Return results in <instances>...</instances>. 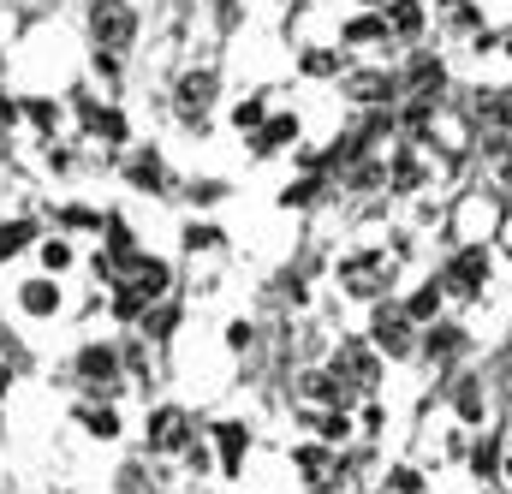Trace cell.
Returning a JSON list of instances; mask_svg holds the SVG:
<instances>
[{"label":"cell","instance_id":"6","mask_svg":"<svg viewBox=\"0 0 512 494\" xmlns=\"http://www.w3.org/2000/svg\"><path fill=\"white\" fill-rule=\"evenodd\" d=\"M24 310H30V316H54V310H60V286L30 280V286H24Z\"/></svg>","mask_w":512,"mask_h":494},{"label":"cell","instance_id":"24","mask_svg":"<svg viewBox=\"0 0 512 494\" xmlns=\"http://www.w3.org/2000/svg\"><path fill=\"white\" fill-rule=\"evenodd\" d=\"M6 381H12V375H6V370H0V393H6Z\"/></svg>","mask_w":512,"mask_h":494},{"label":"cell","instance_id":"13","mask_svg":"<svg viewBox=\"0 0 512 494\" xmlns=\"http://www.w3.org/2000/svg\"><path fill=\"white\" fill-rule=\"evenodd\" d=\"M417 24H423V6H411V0H393V30H405V36H411Z\"/></svg>","mask_w":512,"mask_h":494},{"label":"cell","instance_id":"1","mask_svg":"<svg viewBox=\"0 0 512 494\" xmlns=\"http://www.w3.org/2000/svg\"><path fill=\"white\" fill-rule=\"evenodd\" d=\"M483 280H489V250H483V245L459 250V262L447 268V292L471 298V292H483Z\"/></svg>","mask_w":512,"mask_h":494},{"label":"cell","instance_id":"15","mask_svg":"<svg viewBox=\"0 0 512 494\" xmlns=\"http://www.w3.org/2000/svg\"><path fill=\"white\" fill-rule=\"evenodd\" d=\"M239 447H245V429H239V423H221V453H227V471L239 465Z\"/></svg>","mask_w":512,"mask_h":494},{"label":"cell","instance_id":"8","mask_svg":"<svg viewBox=\"0 0 512 494\" xmlns=\"http://www.w3.org/2000/svg\"><path fill=\"white\" fill-rule=\"evenodd\" d=\"M435 310H441V286H435V280H429V286H423V292H411V304H405V322H429V316H435Z\"/></svg>","mask_w":512,"mask_h":494},{"label":"cell","instance_id":"7","mask_svg":"<svg viewBox=\"0 0 512 494\" xmlns=\"http://www.w3.org/2000/svg\"><path fill=\"white\" fill-rule=\"evenodd\" d=\"M286 137H298V120H268L262 131H256V155H268V149H286Z\"/></svg>","mask_w":512,"mask_h":494},{"label":"cell","instance_id":"14","mask_svg":"<svg viewBox=\"0 0 512 494\" xmlns=\"http://www.w3.org/2000/svg\"><path fill=\"white\" fill-rule=\"evenodd\" d=\"M459 346H465V334H459V328H435V334H429V352H441V358H453Z\"/></svg>","mask_w":512,"mask_h":494},{"label":"cell","instance_id":"17","mask_svg":"<svg viewBox=\"0 0 512 494\" xmlns=\"http://www.w3.org/2000/svg\"><path fill=\"white\" fill-rule=\"evenodd\" d=\"M42 262H48V268H72V245L48 239V245H42Z\"/></svg>","mask_w":512,"mask_h":494},{"label":"cell","instance_id":"16","mask_svg":"<svg viewBox=\"0 0 512 494\" xmlns=\"http://www.w3.org/2000/svg\"><path fill=\"white\" fill-rule=\"evenodd\" d=\"M322 197V179H298V185H286V203H316Z\"/></svg>","mask_w":512,"mask_h":494},{"label":"cell","instance_id":"5","mask_svg":"<svg viewBox=\"0 0 512 494\" xmlns=\"http://www.w3.org/2000/svg\"><path fill=\"white\" fill-rule=\"evenodd\" d=\"M209 96H215V78H209V72H191V78L179 84V102H185V114H191V108L203 114V108H209Z\"/></svg>","mask_w":512,"mask_h":494},{"label":"cell","instance_id":"9","mask_svg":"<svg viewBox=\"0 0 512 494\" xmlns=\"http://www.w3.org/2000/svg\"><path fill=\"white\" fill-rule=\"evenodd\" d=\"M78 370L90 375V381H108V375H114V352H108V346H84Z\"/></svg>","mask_w":512,"mask_h":494},{"label":"cell","instance_id":"2","mask_svg":"<svg viewBox=\"0 0 512 494\" xmlns=\"http://www.w3.org/2000/svg\"><path fill=\"white\" fill-rule=\"evenodd\" d=\"M90 24H96L102 48H126V42H131V12L120 6V0H102V6L90 12Z\"/></svg>","mask_w":512,"mask_h":494},{"label":"cell","instance_id":"20","mask_svg":"<svg viewBox=\"0 0 512 494\" xmlns=\"http://www.w3.org/2000/svg\"><path fill=\"white\" fill-rule=\"evenodd\" d=\"M334 66H340V60H334V54H322V48H316V54H304V72H316V78H328Z\"/></svg>","mask_w":512,"mask_h":494},{"label":"cell","instance_id":"11","mask_svg":"<svg viewBox=\"0 0 512 494\" xmlns=\"http://www.w3.org/2000/svg\"><path fill=\"white\" fill-rule=\"evenodd\" d=\"M346 42H387V18H352Z\"/></svg>","mask_w":512,"mask_h":494},{"label":"cell","instance_id":"23","mask_svg":"<svg viewBox=\"0 0 512 494\" xmlns=\"http://www.w3.org/2000/svg\"><path fill=\"white\" fill-rule=\"evenodd\" d=\"M393 489H399V494H417V471H393Z\"/></svg>","mask_w":512,"mask_h":494},{"label":"cell","instance_id":"12","mask_svg":"<svg viewBox=\"0 0 512 494\" xmlns=\"http://www.w3.org/2000/svg\"><path fill=\"white\" fill-rule=\"evenodd\" d=\"M24 245H30V221H6V227H0V262L18 256Z\"/></svg>","mask_w":512,"mask_h":494},{"label":"cell","instance_id":"19","mask_svg":"<svg viewBox=\"0 0 512 494\" xmlns=\"http://www.w3.org/2000/svg\"><path fill=\"white\" fill-rule=\"evenodd\" d=\"M185 245H191V250H215V245H221V233H215V227H191V233H185Z\"/></svg>","mask_w":512,"mask_h":494},{"label":"cell","instance_id":"10","mask_svg":"<svg viewBox=\"0 0 512 494\" xmlns=\"http://www.w3.org/2000/svg\"><path fill=\"white\" fill-rule=\"evenodd\" d=\"M131 185H143V191H155V185H161V161H155L149 149H137V155H131Z\"/></svg>","mask_w":512,"mask_h":494},{"label":"cell","instance_id":"4","mask_svg":"<svg viewBox=\"0 0 512 494\" xmlns=\"http://www.w3.org/2000/svg\"><path fill=\"white\" fill-rule=\"evenodd\" d=\"M376 346L393 352V358H399V352H411V322H405L399 310H382V316H376Z\"/></svg>","mask_w":512,"mask_h":494},{"label":"cell","instance_id":"21","mask_svg":"<svg viewBox=\"0 0 512 494\" xmlns=\"http://www.w3.org/2000/svg\"><path fill=\"white\" fill-rule=\"evenodd\" d=\"M30 120H36V125H48V131H54V125H60V108H54V102H36V108H30Z\"/></svg>","mask_w":512,"mask_h":494},{"label":"cell","instance_id":"18","mask_svg":"<svg viewBox=\"0 0 512 494\" xmlns=\"http://www.w3.org/2000/svg\"><path fill=\"white\" fill-rule=\"evenodd\" d=\"M84 423H90V429H96L102 441H108V435H120V423H114V411H84Z\"/></svg>","mask_w":512,"mask_h":494},{"label":"cell","instance_id":"22","mask_svg":"<svg viewBox=\"0 0 512 494\" xmlns=\"http://www.w3.org/2000/svg\"><path fill=\"white\" fill-rule=\"evenodd\" d=\"M233 120H239V125H262V102H239V108H233Z\"/></svg>","mask_w":512,"mask_h":494},{"label":"cell","instance_id":"3","mask_svg":"<svg viewBox=\"0 0 512 494\" xmlns=\"http://www.w3.org/2000/svg\"><path fill=\"white\" fill-rule=\"evenodd\" d=\"M149 447H155V453L185 447V411H173V405H167V411H155V417H149Z\"/></svg>","mask_w":512,"mask_h":494},{"label":"cell","instance_id":"25","mask_svg":"<svg viewBox=\"0 0 512 494\" xmlns=\"http://www.w3.org/2000/svg\"><path fill=\"white\" fill-rule=\"evenodd\" d=\"M376 6H393V0H376Z\"/></svg>","mask_w":512,"mask_h":494}]
</instances>
